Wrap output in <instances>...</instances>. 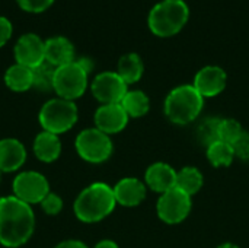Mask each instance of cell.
I'll use <instances>...</instances> for the list:
<instances>
[{"label":"cell","instance_id":"cell-1","mask_svg":"<svg viewBox=\"0 0 249 248\" xmlns=\"http://www.w3.org/2000/svg\"><path fill=\"white\" fill-rule=\"evenodd\" d=\"M35 215L29 205L15 196L0 199V244L7 248L23 246L34 234Z\"/></svg>","mask_w":249,"mask_h":248},{"label":"cell","instance_id":"cell-2","mask_svg":"<svg viewBox=\"0 0 249 248\" xmlns=\"http://www.w3.org/2000/svg\"><path fill=\"white\" fill-rule=\"evenodd\" d=\"M115 205L114 190L108 184L95 183L77 196L73 209L79 221L93 224L107 218L114 210Z\"/></svg>","mask_w":249,"mask_h":248},{"label":"cell","instance_id":"cell-3","mask_svg":"<svg viewBox=\"0 0 249 248\" xmlns=\"http://www.w3.org/2000/svg\"><path fill=\"white\" fill-rule=\"evenodd\" d=\"M188 6L182 0H163L149 13V28L158 37H172L187 23Z\"/></svg>","mask_w":249,"mask_h":248},{"label":"cell","instance_id":"cell-4","mask_svg":"<svg viewBox=\"0 0 249 248\" xmlns=\"http://www.w3.org/2000/svg\"><path fill=\"white\" fill-rule=\"evenodd\" d=\"M203 105L204 98L193 85H181L168 95L165 114L172 123L188 124L200 115Z\"/></svg>","mask_w":249,"mask_h":248},{"label":"cell","instance_id":"cell-5","mask_svg":"<svg viewBox=\"0 0 249 248\" xmlns=\"http://www.w3.org/2000/svg\"><path fill=\"white\" fill-rule=\"evenodd\" d=\"M77 121V107L73 101L54 98L45 102L39 111V124L45 132L61 134Z\"/></svg>","mask_w":249,"mask_h":248},{"label":"cell","instance_id":"cell-6","mask_svg":"<svg viewBox=\"0 0 249 248\" xmlns=\"http://www.w3.org/2000/svg\"><path fill=\"white\" fill-rule=\"evenodd\" d=\"M88 75L89 73L77 60L57 67L54 75V91L60 98L74 101L85 94L88 86Z\"/></svg>","mask_w":249,"mask_h":248},{"label":"cell","instance_id":"cell-7","mask_svg":"<svg viewBox=\"0 0 249 248\" xmlns=\"http://www.w3.org/2000/svg\"><path fill=\"white\" fill-rule=\"evenodd\" d=\"M74 145L79 156L92 164L105 162L112 153V142L109 136L96 127L80 132Z\"/></svg>","mask_w":249,"mask_h":248},{"label":"cell","instance_id":"cell-8","mask_svg":"<svg viewBox=\"0 0 249 248\" xmlns=\"http://www.w3.org/2000/svg\"><path fill=\"white\" fill-rule=\"evenodd\" d=\"M13 193L15 197L31 206L44 200V197L50 193V186L41 172L25 171L13 180Z\"/></svg>","mask_w":249,"mask_h":248},{"label":"cell","instance_id":"cell-9","mask_svg":"<svg viewBox=\"0 0 249 248\" xmlns=\"http://www.w3.org/2000/svg\"><path fill=\"white\" fill-rule=\"evenodd\" d=\"M156 209L163 222L175 225L182 222L191 212V197L175 187L160 196Z\"/></svg>","mask_w":249,"mask_h":248},{"label":"cell","instance_id":"cell-10","mask_svg":"<svg viewBox=\"0 0 249 248\" xmlns=\"http://www.w3.org/2000/svg\"><path fill=\"white\" fill-rule=\"evenodd\" d=\"M90 89H92L93 96L99 102H102V105L121 104L123 98L128 92L127 91V83L121 79V76L117 72L99 73L93 79Z\"/></svg>","mask_w":249,"mask_h":248},{"label":"cell","instance_id":"cell-11","mask_svg":"<svg viewBox=\"0 0 249 248\" xmlns=\"http://www.w3.org/2000/svg\"><path fill=\"white\" fill-rule=\"evenodd\" d=\"M15 58L18 64L35 69L45 61V42L35 34L22 35L15 45Z\"/></svg>","mask_w":249,"mask_h":248},{"label":"cell","instance_id":"cell-12","mask_svg":"<svg viewBox=\"0 0 249 248\" xmlns=\"http://www.w3.org/2000/svg\"><path fill=\"white\" fill-rule=\"evenodd\" d=\"M128 121V115L121 104H107L96 110L95 124L96 129L105 134H114L121 132Z\"/></svg>","mask_w":249,"mask_h":248},{"label":"cell","instance_id":"cell-13","mask_svg":"<svg viewBox=\"0 0 249 248\" xmlns=\"http://www.w3.org/2000/svg\"><path fill=\"white\" fill-rule=\"evenodd\" d=\"M226 72L219 66H207L201 69L194 79V88L204 96H216L226 88Z\"/></svg>","mask_w":249,"mask_h":248},{"label":"cell","instance_id":"cell-14","mask_svg":"<svg viewBox=\"0 0 249 248\" xmlns=\"http://www.w3.org/2000/svg\"><path fill=\"white\" fill-rule=\"evenodd\" d=\"M177 175L175 170L163 162H156L150 165L146 171V184L158 193H166L177 187Z\"/></svg>","mask_w":249,"mask_h":248},{"label":"cell","instance_id":"cell-15","mask_svg":"<svg viewBox=\"0 0 249 248\" xmlns=\"http://www.w3.org/2000/svg\"><path fill=\"white\" fill-rule=\"evenodd\" d=\"M26 159V151L22 142L13 137L0 140V171L12 172L19 170Z\"/></svg>","mask_w":249,"mask_h":248},{"label":"cell","instance_id":"cell-16","mask_svg":"<svg viewBox=\"0 0 249 248\" xmlns=\"http://www.w3.org/2000/svg\"><path fill=\"white\" fill-rule=\"evenodd\" d=\"M112 190H114V196H115L117 203L127 206V208L140 205L146 197L144 184L140 180L131 178V177L123 178L121 181H118Z\"/></svg>","mask_w":249,"mask_h":248},{"label":"cell","instance_id":"cell-17","mask_svg":"<svg viewBox=\"0 0 249 248\" xmlns=\"http://www.w3.org/2000/svg\"><path fill=\"white\" fill-rule=\"evenodd\" d=\"M45 61L61 67L74 61V47L64 37H53L45 41Z\"/></svg>","mask_w":249,"mask_h":248},{"label":"cell","instance_id":"cell-18","mask_svg":"<svg viewBox=\"0 0 249 248\" xmlns=\"http://www.w3.org/2000/svg\"><path fill=\"white\" fill-rule=\"evenodd\" d=\"M34 153L42 162H53L61 153V142L57 134L41 132L34 140Z\"/></svg>","mask_w":249,"mask_h":248},{"label":"cell","instance_id":"cell-19","mask_svg":"<svg viewBox=\"0 0 249 248\" xmlns=\"http://www.w3.org/2000/svg\"><path fill=\"white\" fill-rule=\"evenodd\" d=\"M4 83L15 92H25L34 86V72L32 69L16 63L6 70Z\"/></svg>","mask_w":249,"mask_h":248},{"label":"cell","instance_id":"cell-20","mask_svg":"<svg viewBox=\"0 0 249 248\" xmlns=\"http://www.w3.org/2000/svg\"><path fill=\"white\" fill-rule=\"evenodd\" d=\"M143 70H144V66H143L140 56L136 53H128L120 58L117 73L121 76V79L127 85H130V83H136L137 80H140Z\"/></svg>","mask_w":249,"mask_h":248},{"label":"cell","instance_id":"cell-21","mask_svg":"<svg viewBox=\"0 0 249 248\" xmlns=\"http://www.w3.org/2000/svg\"><path fill=\"white\" fill-rule=\"evenodd\" d=\"M121 105L125 110L128 117L139 118L149 111L150 101H149L147 95L142 91H128L125 94V96L123 98Z\"/></svg>","mask_w":249,"mask_h":248},{"label":"cell","instance_id":"cell-22","mask_svg":"<svg viewBox=\"0 0 249 248\" xmlns=\"http://www.w3.org/2000/svg\"><path fill=\"white\" fill-rule=\"evenodd\" d=\"M203 187V174L194 167L182 168L177 175V189L188 194L190 197L196 194Z\"/></svg>","mask_w":249,"mask_h":248},{"label":"cell","instance_id":"cell-23","mask_svg":"<svg viewBox=\"0 0 249 248\" xmlns=\"http://www.w3.org/2000/svg\"><path fill=\"white\" fill-rule=\"evenodd\" d=\"M207 158L214 167H229L235 159L233 146L219 140L207 148Z\"/></svg>","mask_w":249,"mask_h":248},{"label":"cell","instance_id":"cell-24","mask_svg":"<svg viewBox=\"0 0 249 248\" xmlns=\"http://www.w3.org/2000/svg\"><path fill=\"white\" fill-rule=\"evenodd\" d=\"M55 69L53 64H50L48 61L41 63L39 66H36L35 69H32L34 72V86L38 91H54V75H55Z\"/></svg>","mask_w":249,"mask_h":248},{"label":"cell","instance_id":"cell-25","mask_svg":"<svg viewBox=\"0 0 249 248\" xmlns=\"http://www.w3.org/2000/svg\"><path fill=\"white\" fill-rule=\"evenodd\" d=\"M219 124H220V118H214V117H210V118H206L200 127H198V140L206 145L207 148L216 142H219Z\"/></svg>","mask_w":249,"mask_h":248},{"label":"cell","instance_id":"cell-26","mask_svg":"<svg viewBox=\"0 0 249 248\" xmlns=\"http://www.w3.org/2000/svg\"><path fill=\"white\" fill-rule=\"evenodd\" d=\"M242 133H244L242 126L236 120H233V118L220 120V124H219V140L226 142L229 145H233Z\"/></svg>","mask_w":249,"mask_h":248},{"label":"cell","instance_id":"cell-27","mask_svg":"<svg viewBox=\"0 0 249 248\" xmlns=\"http://www.w3.org/2000/svg\"><path fill=\"white\" fill-rule=\"evenodd\" d=\"M42 210L47 213V215H58L63 209V200L60 196L54 194V193H48L44 200L39 203Z\"/></svg>","mask_w":249,"mask_h":248},{"label":"cell","instance_id":"cell-28","mask_svg":"<svg viewBox=\"0 0 249 248\" xmlns=\"http://www.w3.org/2000/svg\"><path fill=\"white\" fill-rule=\"evenodd\" d=\"M19 7L31 12V13H38V12H44L45 9H48L54 0H16Z\"/></svg>","mask_w":249,"mask_h":248},{"label":"cell","instance_id":"cell-29","mask_svg":"<svg viewBox=\"0 0 249 248\" xmlns=\"http://www.w3.org/2000/svg\"><path fill=\"white\" fill-rule=\"evenodd\" d=\"M235 151V156H239L244 161H249V133L244 132L238 140L232 145Z\"/></svg>","mask_w":249,"mask_h":248},{"label":"cell","instance_id":"cell-30","mask_svg":"<svg viewBox=\"0 0 249 248\" xmlns=\"http://www.w3.org/2000/svg\"><path fill=\"white\" fill-rule=\"evenodd\" d=\"M13 26L10 20L4 16H0V47H3L12 37Z\"/></svg>","mask_w":249,"mask_h":248},{"label":"cell","instance_id":"cell-31","mask_svg":"<svg viewBox=\"0 0 249 248\" xmlns=\"http://www.w3.org/2000/svg\"><path fill=\"white\" fill-rule=\"evenodd\" d=\"M55 248H88L86 244H83L82 241H77V240H67V241H63L60 243Z\"/></svg>","mask_w":249,"mask_h":248},{"label":"cell","instance_id":"cell-32","mask_svg":"<svg viewBox=\"0 0 249 248\" xmlns=\"http://www.w3.org/2000/svg\"><path fill=\"white\" fill-rule=\"evenodd\" d=\"M95 248H118V246L114 241H111V240H104V241L98 243L95 246Z\"/></svg>","mask_w":249,"mask_h":248},{"label":"cell","instance_id":"cell-33","mask_svg":"<svg viewBox=\"0 0 249 248\" xmlns=\"http://www.w3.org/2000/svg\"><path fill=\"white\" fill-rule=\"evenodd\" d=\"M217 248H239V247H238V246H235V244L226 243V244H222V246H219Z\"/></svg>","mask_w":249,"mask_h":248},{"label":"cell","instance_id":"cell-34","mask_svg":"<svg viewBox=\"0 0 249 248\" xmlns=\"http://www.w3.org/2000/svg\"><path fill=\"white\" fill-rule=\"evenodd\" d=\"M0 180H1V171H0Z\"/></svg>","mask_w":249,"mask_h":248}]
</instances>
